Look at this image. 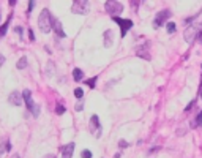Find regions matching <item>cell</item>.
<instances>
[{
	"label": "cell",
	"instance_id": "obj_22",
	"mask_svg": "<svg viewBox=\"0 0 202 158\" xmlns=\"http://www.w3.org/2000/svg\"><path fill=\"white\" fill-rule=\"evenodd\" d=\"M32 112H33V116H35V117H38V116H40V106L33 105V108H32Z\"/></svg>",
	"mask_w": 202,
	"mask_h": 158
},
{
	"label": "cell",
	"instance_id": "obj_14",
	"mask_svg": "<svg viewBox=\"0 0 202 158\" xmlns=\"http://www.w3.org/2000/svg\"><path fill=\"white\" fill-rule=\"evenodd\" d=\"M73 79L74 81H82L84 79V73H82V70H79V68L73 70Z\"/></svg>",
	"mask_w": 202,
	"mask_h": 158
},
{
	"label": "cell",
	"instance_id": "obj_31",
	"mask_svg": "<svg viewBox=\"0 0 202 158\" xmlns=\"http://www.w3.org/2000/svg\"><path fill=\"white\" fill-rule=\"evenodd\" d=\"M16 32L19 33V35H21V33H22V29H21V27H16Z\"/></svg>",
	"mask_w": 202,
	"mask_h": 158
},
{
	"label": "cell",
	"instance_id": "obj_20",
	"mask_svg": "<svg viewBox=\"0 0 202 158\" xmlns=\"http://www.w3.org/2000/svg\"><path fill=\"white\" fill-rule=\"evenodd\" d=\"M74 97L81 100L82 97H84V90H82V89H76V90H74Z\"/></svg>",
	"mask_w": 202,
	"mask_h": 158
},
{
	"label": "cell",
	"instance_id": "obj_32",
	"mask_svg": "<svg viewBox=\"0 0 202 158\" xmlns=\"http://www.w3.org/2000/svg\"><path fill=\"white\" fill-rule=\"evenodd\" d=\"M43 158H56V156H54L52 153H49V155H46V156H43Z\"/></svg>",
	"mask_w": 202,
	"mask_h": 158
},
{
	"label": "cell",
	"instance_id": "obj_12",
	"mask_svg": "<svg viewBox=\"0 0 202 158\" xmlns=\"http://www.w3.org/2000/svg\"><path fill=\"white\" fill-rule=\"evenodd\" d=\"M52 29H54V32H56V35L59 36V38H65V32H63V27H62V22L60 21H54L52 22Z\"/></svg>",
	"mask_w": 202,
	"mask_h": 158
},
{
	"label": "cell",
	"instance_id": "obj_17",
	"mask_svg": "<svg viewBox=\"0 0 202 158\" xmlns=\"http://www.w3.org/2000/svg\"><path fill=\"white\" fill-rule=\"evenodd\" d=\"M16 67L19 68V70L25 68V67H27V57H21V59H19V62L16 63Z\"/></svg>",
	"mask_w": 202,
	"mask_h": 158
},
{
	"label": "cell",
	"instance_id": "obj_3",
	"mask_svg": "<svg viewBox=\"0 0 202 158\" xmlns=\"http://www.w3.org/2000/svg\"><path fill=\"white\" fill-rule=\"evenodd\" d=\"M71 11L74 14H87L88 13V2H85V0H76L71 6Z\"/></svg>",
	"mask_w": 202,
	"mask_h": 158
},
{
	"label": "cell",
	"instance_id": "obj_28",
	"mask_svg": "<svg viewBox=\"0 0 202 158\" xmlns=\"http://www.w3.org/2000/svg\"><path fill=\"white\" fill-rule=\"evenodd\" d=\"M197 40H199V43L202 44V30H199V33H197Z\"/></svg>",
	"mask_w": 202,
	"mask_h": 158
},
{
	"label": "cell",
	"instance_id": "obj_7",
	"mask_svg": "<svg viewBox=\"0 0 202 158\" xmlns=\"http://www.w3.org/2000/svg\"><path fill=\"white\" fill-rule=\"evenodd\" d=\"M90 130L96 138L101 134V125H99V120H98V116H92L90 119Z\"/></svg>",
	"mask_w": 202,
	"mask_h": 158
},
{
	"label": "cell",
	"instance_id": "obj_30",
	"mask_svg": "<svg viewBox=\"0 0 202 158\" xmlns=\"http://www.w3.org/2000/svg\"><path fill=\"white\" fill-rule=\"evenodd\" d=\"M199 98H200V101H202V84H200V89H199Z\"/></svg>",
	"mask_w": 202,
	"mask_h": 158
},
{
	"label": "cell",
	"instance_id": "obj_6",
	"mask_svg": "<svg viewBox=\"0 0 202 158\" xmlns=\"http://www.w3.org/2000/svg\"><path fill=\"white\" fill-rule=\"evenodd\" d=\"M112 19L120 25V35H122V38L126 35V32L133 27V21H130V19H122V17H112Z\"/></svg>",
	"mask_w": 202,
	"mask_h": 158
},
{
	"label": "cell",
	"instance_id": "obj_10",
	"mask_svg": "<svg viewBox=\"0 0 202 158\" xmlns=\"http://www.w3.org/2000/svg\"><path fill=\"white\" fill-rule=\"evenodd\" d=\"M60 152H62V158H71L73 152H74V142H70L67 145H63L60 149Z\"/></svg>",
	"mask_w": 202,
	"mask_h": 158
},
{
	"label": "cell",
	"instance_id": "obj_21",
	"mask_svg": "<svg viewBox=\"0 0 202 158\" xmlns=\"http://www.w3.org/2000/svg\"><path fill=\"white\" fill-rule=\"evenodd\" d=\"M194 125H197V127H202V111L197 114V117H196V122H194Z\"/></svg>",
	"mask_w": 202,
	"mask_h": 158
},
{
	"label": "cell",
	"instance_id": "obj_33",
	"mask_svg": "<svg viewBox=\"0 0 202 158\" xmlns=\"http://www.w3.org/2000/svg\"><path fill=\"white\" fill-rule=\"evenodd\" d=\"M11 158H19V155H13Z\"/></svg>",
	"mask_w": 202,
	"mask_h": 158
},
{
	"label": "cell",
	"instance_id": "obj_26",
	"mask_svg": "<svg viewBox=\"0 0 202 158\" xmlns=\"http://www.w3.org/2000/svg\"><path fill=\"white\" fill-rule=\"evenodd\" d=\"M33 6H35V2L32 0V2H29V13H32V10H33Z\"/></svg>",
	"mask_w": 202,
	"mask_h": 158
},
{
	"label": "cell",
	"instance_id": "obj_27",
	"mask_svg": "<svg viewBox=\"0 0 202 158\" xmlns=\"http://www.w3.org/2000/svg\"><path fill=\"white\" fill-rule=\"evenodd\" d=\"M118 145H120V147L123 149V147H128V142H126V141H123V139H122V141L118 142Z\"/></svg>",
	"mask_w": 202,
	"mask_h": 158
},
{
	"label": "cell",
	"instance_id": "obj_9",
	"mask_svg": "<svg viewBox=\"0 0 202 158\" xmlns=\"http://www.w3.org/2000/svg\"><path fill=\"white\" fill-rule=\"evenodd\" d=\"M8 101H10L13 106H21L22 105V95L17 90H14V92H11V95L8 97Z\"/></svg>",
	"mask_w": 202,
	"mask_h": 158
},
{
	"label": "cell",
	"instance_id": "obj_4",
	"mask_svg": "<svg viewBox=\"0 0 202 158\" xmlns=\"http://www.w3.org/2000/svg\"><path fill=\"white\" fill-rule=\"evenodd\" d=\"M197 33H199V27H197V24H191L188 29L185 30V33H183V36H185V41L191 44L193 41L197 38Z\"/></svg>",
	"mask_w": 202,
	"mask_h": 158
},
{
	"label": "cell",
	"instance_id": "obj_8",
	"mask_svg": "<svg viewBox=\"0 0 202 158\" xmlns=\"http://www.w3.org/2000/svg\"><path fill=\"white\" fill-rule=\"evenodd\" d=\"M136 55L137 57H142L145 60H150V54H149V43H144L142 46L136 49Z\"/></svg>",
	"mask_w": 202,
	"mask_h": 158
},
{
	"label": "cell",
	"instance_id": "obj_5",
	"mask_svg": "<svg viewBox=\"0 0 202 158\" xmlns=\"http://www.w3.org/2000/svg\"><path fill=\"white\" fill-rule=\"evenodd\" d=\"M169 17H171V11L169 10H163V11L157 13V16H155V21H153V27H155V29H158V27H161L164 22L169 19Z\"/></svg>",
	"mask_w": 202,
	"mask_h": 158
},
{
	"label": "cell",
	"instance_id": "obj_16",
	"mask_svg": "<svg viewBox=\"0 0 202 158\" xmlns=\"http://www.w3.org/2000/svg\"><path fill=\"white\" fill-rule=\"evenodd\" d=\"M166 29H168V33H174V32H175L177 30V24H174V22H168L166 24Z\"/></svg>",
	"mask_w": 202,
	"mask_h": 158
},
{
	"label": "cell",
	"instance_id": "obj_1",
	"mask_svg": "<svg viewBox=\"0 0 202 158\" xmlns=\"http://www.w3.org/2000/svg\"><path fill=\"white\" fill-rule=\"evenodd\" d=\"M52 16L49 13V10H43L40 17H38V27L43 33H49L51 29H52Z\"/></svg>",
	"mask_w": 202,
	"mask_h": 158
},
{
	"label": "cell",
	"instance_id": "obj_15",
	"mask_svg": "<svg viewBox=\"0 0 202 158\" xmlns=\"http://www.w3.org/2000/svg\"><path fill=\"white\" fill-rule=\"evenodd\" d=\"M11 17H13V16L10 14V17H8V21H6V22L2 25V27H0V36H3V35L6 33V30H8V25H10V21H11Z\"/></svg>",
	"mask_w": 202,
	"mask_h": 158
},
{
	"label": "cell",
	"instance_id": "obj_13",
	"mask_svg": "<svg viewBox=\"0 0 202 158\" xmlns=\"http://www.w3.org/2000/svg\"><path fill=\"white\" fill-rule=\"evenodd\" d=\"M22 98H24V101H25V105H27V108H29V111H32V108H33V101H32V94H30V90L29 89H25L24 92H22Z\"/></svg>",
	"mask_w": 202,
	"mask_h": 158
},
{
	"label": "cell",
	"instance_id": "obj_2",
	"mask_svg": "<svg viewBox=\"0 0 202 158\" xmlns=\"http://www.w3.org/2000/svg\"><path fill=\"white\" fill-rule=\"evenodd\" d=\"M104 8L112 17H118V14L123 11V5L120 2H117V0H107Z\"/></svg>",
	"mask_w": 202,
	"mask_h": 158
},
{
	"label": "cell",
	"instance_id": "obj_23",
	"mask_svg": "<svg viewBox=\"0 0 202 158\" xmlns=\"http://www.w3.org/2000/svg\"><path fill=\"white\" fill-rule=\"evenodd\" d=\"M81 156H82V158H92V152H90V150H82Z\"/></svg>",
	"mask_w": 202,
	"mask_h": 158
},
{
	"label": "cell",
	"instance_id": "obj_18",
	"mask_svg": "<svg viewBox=\"0 0 202 158\" xmlns=\"http://www.w3.org/2000/svg\"><path fill=\"white\" fill-rule=\"evenodd\" d=\"M96 79H98L96 76H95V78H92V79H87V81H85V84H87L90 89H95V86H96Z\"/></svg>",
	"mask_w": 202,
	"mask_h": 158
},
{
	"label": "cell",
	"instance_id": "obj_29",
	"mask_svg": "<svg viewBox=\"0 0 202 158\" xmlns=\"http://www.w3.org/2000/svg\"><path fill=\"white\" fill-rule=\"evenodd\" d=\"M5 63V57H3V55L2 54H0V67H2V65Z\"/></svg>",
	"mask_w": 202,
	"mask_h": 158
},
{
	"label": "cell",
	"instance_id": "obj_19",
	"mask_svg": "<svg viewBox=\"0 0 202 158\" xmlns=\"http://www.w3.org/2000/svg\"><path fill=\"white\" fill-rule=\"evenodd\" d=\"M65 111H67V109H65V106H63L62 103H59V105H57V108H56V112H57L59 116L65 114Z\"/></svg>",
	"mask_w": 202,
	"mask_h": 158
},
{
	"label": "cell",
	"instance_id": "obj_24",
	"mask_svg": "<svg viewBox=\"0 0 202 158\" xmlns=\"http://www.w3.org/2000/svg\"><path fill=\"white\" fill-rule=\"evenodd\" d=\"M82 108H84V103H82V101H79V103L76 105V111H82Z\"/></svg>",
	"mask_w": 202,
	"mask_h": 158
},
{
	"label": "cell",
	"instance_id": "obj_11",
	"mask_svg": "<svg viewBox=\"0 0 202 158\" xmlns=\"http://www.w3.org/2000/svg\"><path fill=\"white\" fill-rule=\"evenodd\" d=\"M103 38H104V48H111V46L114 44V38H115V35L112 30H106L104 35H103Z\"/></svg>",
	"mask_w": 202,
	"mask_h": 158
},
{
	"label": "cell",
	"instance_id": "obj_25",
	"mask_svg": "<svg viewBox=\"0 0 202 158\" xmlns=\"http://www.w3.org/2000/svg\"><path fill=\"white\" fill-rule=\"evenodd\" d=\"M29 38H30V41H35V33H33V30H29Z\"/></svg>",
	"mask_w": 202,
	"mask_h": 158
}]
</instances>
